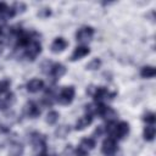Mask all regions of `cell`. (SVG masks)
I'll return each instance as SVG.
<instances>
[{
	"instance_id": "obj_1",
	"label": "cell",
	"mask_w": 156,
	"mask_h": 156,
	"mask_svg": "<svg viewBox=\"0 0 156 156\" xmlns=\"http://www.w3.org/2000/svg\"><path fill=\"white\" fill-rule=\"evenodd\" d=\"M74 88L73 87H63L57 96V101L61 105H68L72 102L73 98H74Z\"/></svg>"
},
{
	"instance_id": "obj_2",
	"label": "cell",
	"mask_w": 156,
	"mask_h": 156,
	"mask_svg": "<svg viewBox=\"0 0 156 156\" xmlns=\"http://www.w3.org/2000/svg\"><path fill=\"white\" fill-rule=\"evenodd\" d=\"M93 98L95 99V101L98 102H102L105 99H112L116 93H108V90L105 88V87H99V88H94V91H93Z\"/></svg>"
},
{
	"instance_id": "obj_3",
	"label": "cell",
	"mask_w": 156,
	"mask_h": 156,
	"mask_svg": "<svg viewBox=\"0 0 156 156\" xmlns=\"http://www.w3.org/2000/svg\"><path fill=\"white\" fill-rule=\"evenodd\" d=\"M101 151L102 154H105L106 156H111L117 151V141L116 139L108 136L107 139H105L102 141V146H101Z\"/></svg>"
},
{
	"instance_id": "obj_4",
	"label": "cell",
	"mask_w": 156,
	"mask_h": 156,
	"mask_svg": "<svg viewBox=\"0 0 156 156\" xmlns=\"http://www.w3.org/2000/svg\"><path fill=\"white\" fill-rule=\"evenodd\" d=\"M94 146H95V140H94V138H84V139L80 141V144H79V146H78V149H77V154H78L79 156H85L87 152H89L90 150L94 149Z\"/></svg>"
},
{
	"instance_id": "obj_5",
	"label": "cell",
	"mask_w": 156,
	"mask_h": 156,
	"mask_svg": "<svg viewBox=\"0 0 156 156\" xmlns=\"http://www.w3.org/2000/svg\"><path fill=\"white\" fill-rule=\"evenodd\" d=\"M41 51V45L39 44V41L37 40H32L29 43V45L26 48V56L28 57V60L33 61Z\"/></svg>"
},
{
	"instance_id": "obj_6",
	"label": "cell",
	"mask_w": 156,
	"mask_h": 156,
	"mask_svg": "<svg viewBox=\"0 0 156 156\" xmlns=\"http://www.w3.org/2000/svg\"><path fill=\"white\" fill-rule=\"evenodd\" d=\"M93 35H94L93 27H83V28L78 29V32L76 33V38L80 43H88L93 38Z\"/></svg>"
},
{
	"instance_id": "obj_7",
	"label": "cell",
	"mask_w": 156,
	"mask_h": 156,
	"mask_svg": "<svg viewBox=\"0 0 156 156\" xmlns=\"http://www.w3.org/2000/svg\"><path fill=\"white\" fill-rule=\"evenodd\" d=\"M129 132V124L127 122H119L116 124V129L113 133V139H123Z\"/></svg>"
},
{
	"instance_id": "obj_8",
	"label": "cell",
	"mask_w": 156,
	"mask_h": 156,
	"mask_svg": "<svg viewBox=\"0 0 156 156\" xmlns=\"http://www.w3.org/2000/svg\"><path fill=\"white\" fill-rule=\"evenodd\" d=\"M30 141L34 146L35 150H45V138L44 135L39 134V133H33L30 136Z\"/></svg>"
},
{
	"instance_id": "obj_9",
	"label": "cell",
	"mask_w": 156,
	"mask_h": 156,
	"mask_svg": "<svg viewBox=\"0 0 156 156\" xmlns=\"http://www.w3.org/2000/svg\"><path fill=\"white\" fill-rule=\"evenodd\" d=\"M15 101V95L11 91H6L0 95V107L1 108H7L10 107Z\"/></svg>"
},
{
	"instance_id": "obj_10",
	"label": "cell",
	"mask_w": 156,
	"mask_h": 156,
	"mask_svg": "<svg viewBox=\"0 0 156 156\" xmlns=\"http://www.w3.org/2000/svg\"><path fill=\"white\" fill-rule=\"evenodd\" d=\"M89 52H90L89 48H87V46H84V45H82V46H77V48L73 50L72 55H71V61H77V60H80L82 57L87 56Z\"/></svg>"
},
{
	"instance_id": "obj_11",
	"label": "cell",
	"mask_w": 156,
	"mask_h": 156,
	"mask_svg": "<svg viewBox=\"0 0 156 156\" xmlns=\"http://www.w3.org/2000/svg\"><path fill=\"white\" fill-rule=\"evenodd\" d=\"M24 112L30 118H37L40 115V108L35 102H28L24 107Z\"/></svg>"
},
{
	"instance_id": "obj_12",
	"label": "cell",
	"mask_w": 156,
	"mask_h": 156,
	"mask_svg": "<svg viewBox=\"0 0 156 156\" xmlns=\"http://www.w3.org/2000/svg\"><path fill=\"white\" fill-rule=\"evenodd\" d=\"M43 88H44V82L38 78H34L27 83V90L29 93H37V91L41 90Z\"/></svg>"
},
{
	"instance_id": "obj_13",
	"label": "cell",
	"mask_w": 156,
	"mask_h": 156,
	"mask_svg": "<svg viewBox=\"0 0 156 156\" xmlns=\"http://www.w3.org/2000/svg\"><path fill=\"white\" fill-rule=\"evenodd\" d=\"M67 45H68V43L63 38H56L51 44V51L55 52V54L56 52H61L67 48Z\"/></svg>"
},
{
	"instance_id": "obj_14",
	"label": "cell",
	"mask_w": 156,
	"mask_h": 156,
	"mask_svg": "<svg viewBox=\"0 0 156 156\" xmlns=\"http://www.w3.org/2000/svg\"><path fill=\"white\" fill-rule=\"evenodd\" d=\"M91 122H93V116L87 113V115H84L83 117H80V118L77 121V123H76V129H77V130H83V129H85L88 126H90Z\"/></svg>"
},
{
	"instance_id": "obj_15",
	"label": "cell",
	"mask_w": 156,
	"mask_h": 156,
	"mask_svg": "<svg viewBox=\"0 0 156 156\" xmlns=\"http://www.w3.org/2000/svg\"><path fill=\"white\" fill-rule=\"evenodd\" d=\"M66 73V67L61 63H54L50 68V74L55 78V79H58L61 78L63 74Z\"/></svg>"
},
{
	"instance_id": "obj_16",
	"label": "cell",
	"mask_w": 156,
	"mask_h": 156,
	"mask_svg": "<svg viewBox=\"0 0 156 156\" xmlns=\"http://www.w3.org/2000/svg\"><path fill=\"white\" fill-rule=\"evenodd\" d=\"M23 154V145L20 143H12L9 149L10 156H21Z\"/></svg>"
},
{
	"instance_id": "obj_17",
	"label": "cell",
	"mask_w": 156,
	"mask_h": 156,
	"mask_svg": "<svg viewBox=\"0 0 156 156\" xmlns=\"http://www.w3.org/2000/svg\"><path fill=\"white\" fill-rule=\"evenodd\" d=\"M155 74H156V69L152 66H145L140 71V76L143 78H152L155 77Z\"/></svg>"
},
{
	"instance_id": "obj_18",
	"label": "cell",
	"mask_w": 156,
	"mask_h": 156,
	"mask_svg": "<svg viewBox=\"0 0 156 156\" xmlns=\"http://www.w3.org/2000/svg\"><path fill=\"white\" fill-rule=\"evenodd\" d=\"M155 133H156V129H155L154 126H147V127H145V129H144V139L147 140V141L154 140Z\"/></svg>"
},
{
	"instance_id": "obj_19",
	"label": "cell",
	"mask_w": 156,
	"mask_h": 156,
	"mask_svg": "<svg viewBox=\"0 0 156 156\" xmlns=\"http://www.w3.org/2000/svg\"><path fill=\"white\" fill-rule=\"evenodd\" d=\"M58 112H56V111H50L49 113H48V116H46V122L49 123V124H55L57 121H58Z\"/></svg>"
},
{
	"instance_id": "obj_20",
	"label": "cell",
	"mask_w": 156,
	"mask_h": 156,
	"mask_svg": "<svg viewBox=\"0 0 156 156\" xmlns=\"http://www.w3.org/2000/svg\"><path fill=\"white\" fill-rule=\"evenodd\" d=\"M68 133H69V128L67 126H61L55 130V134L57 138H65Z\"/></svg>"
},
{
	"instance_id": "obj_21",
	"label": "cell",
	"mask_w": 156,
	"mask_h": 156,
	"mask_svg": "<svg viewBox=\"0 0 156 156\" xmlns=\"http://www.w3.org/2000/svg\"><path fill=\"white\" fill-rule=\"evenodd\" d=\"M100 66H101V60L100 58H93L87 65V68L88 69H98V68H100Z\"/></svg>"
},
{
	"instance_id": "obj_22",
	"label": "cell",
	"mask_w": 156,
	"mask_h": 156,
	"mask_svg": "<svg viewBox=\"0 0 156 156\" xmlns=\"http://www.w3.org/2000/svg\"><path fill=\"white\" fill-rule=\"evenodd\" d=\"M10 84H11V82H10L9 79H2V80H0V95L4 94V93H6V91H9Z\"/></svg>"
},
{
	"instance_id": "obj_23",
	"label": "cell",
	"mask_w": 156,
	"mask_h": 156,
	"mask_svg": "<svg viewBox=\"0 0 156 156\" xmlns=\"http://www.w3.org/2000/svg\"><path fill=\"white\" fill-rule=\"evenodd\" d=\"M143 121L152 126V124L155 123V121H156V116H155V113H152V112H149V113L144 115V117H143Z\"/></svg>"
},
{
	"instance_id": "obj_24",
	"label": "cell",
	"mask_w": 156,
	"mask_h": 156,
	"mask_svg": "<svg viewBox=\"0 0 156 156\" xmlns=\"http://www.w3.org/2000/svg\"><path fill=\"white\" fill-rule=\"evenodd\" d=\"M50 9H43L38 15L40 16V17H48V16H50Z\"/></svg>"
},
{
	"instance_id": "obj_25",
	"label": "cell",
	"mask_w": 156,
	"mask_h": 156,
	"mask_svg": "<svg viewBox=\"0 0 156 156\" xmlns=\"http://www.w3.org/2000/svg\"><path fill=\"white\" fill-rule=\"evenodd\" d=\"M38 156H49V155H46V154H44V152H41V154H39Z\"/></svg>"
},
{
	"instance_id": "obj_26",
	"label": "cell",
	"mask_w": 156,
	"mask_h": 156,
	"mask_svg": "<svg viewBox=\"0 0 156 156\" xmlns=\"http://www.w3.org/2000/svg\"><path fill=\"white\" fill-rule=\"evenodd\" d=\"M1 33H2V30H1V27H0V35H1Z\"/></svg>"
}]
</instances>
